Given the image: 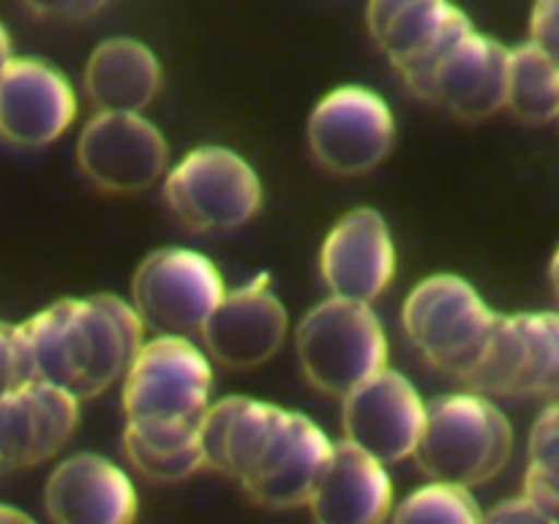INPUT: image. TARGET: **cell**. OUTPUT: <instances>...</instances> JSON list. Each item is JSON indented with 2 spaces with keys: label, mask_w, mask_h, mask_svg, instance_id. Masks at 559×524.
Wrapping results in <instances>:
<instances>
[{
  "label": "cell",
  "mask_w": 559,
  "mask_h": 524,
  "mask_svg": "<svg viewBox=\"0 0 559 524\" xmlns=\"http://www.w3.org/2000/svg\"><path fill=\"white\" fill-rule=\"evenodd\" d=\"M31 382L93 398L123 380L142 349L140 320L115 295L63 298L16 325Z\"/></svg>",
  "instance_id": "cell-1"
},
{
  "label": "cell",
  "mask_w": 559,
  "mask_h": 524,
  "mask_svg": "<svg viewBox=\"0 0 559 524\" xmlns=\"http://www.w3.org/2000/svg\"><path fill=\"white\" fill-rule=\"evenodd\" d=\"M513 451V429L495 402L475 393L442 396L426 407L413 456L435 484L475 489L502 473Z\"/></svg>",
  "instance_id": "cell-2"
},
{
  "label": "cell",
  "mask_w": 559,
  "mask_h": 524,
  "mask_svg": "<svg viewBox=\"0 0 559 524\" xmlns=\"http://www.w3.org/2000/svg\"><path fill=\"white\" fill-rule=\"evenodd\" d=\"M295 349L311 385L347 396L385 369L388 336L371 306L328 298L300 320Z\"/></svg>",
  "instance_id": "cell-3"
},
{
  "label": "cell",
  "mask_w": 559,
  "mask_h": 524,
  "mask_svg": "<svg viewBox=\"0 0 559 524\" xmlns=\"http://www.w3.org/2000/svg\"><path fill=\"white\" fill-rule=\"evenodd\" d=\"M497 314L462 276L437 273L415 284L404 300L407 338L435 369L464 377L473 371Z\"/></svg>",
  "instance_id": "cell-4"
},
{
  "label": "cell",
  "mask_w": 559,
  "mask_h": 524,
  "mask_svg": "<svg viewBox=\"0 0 559 524\" xmlns=\"http://www.w3.org/2000/svg\"><path fill=\"white\" fill-rule=\"evenodd\" d=\"M211 391L213 371L202 349L186 338H153L123 377L126 424L200 426Z\"/></svg>",
  "instance_id": "cell-5"
},
{
  "label": "cell",
  "mask_w": 559,
  "mask_h": 524,
  "mask_svg": "<svg viewBox=\"0 0 559 524\" xmlns=\"http://www.w3.org/2000/svg\"><path fill=\"white\" fill-rule=\"evenodd\" d=\"M224 293L216 265L200 251L158 249L136 267L129 306L142 331L189 342L222 303Z\"/></svg>",
  "instance_id": "cell-6"
},
{
  "label": "cell",
  "mask_w": 559,
  "mask_h": 524,
  "mask_svg": "<svg viewBox=\"0 0 559 524\" xmlns=\"http://www.w3.org/2000/svg\"><path fill=\"white\" fill-rule=\"evenodd\" d=\"M475 396H555L559 388V317L555 311L497 317L473 371Z\"/></svg>",
  "instance_id": "cell-7"
},
{
  "label": "cell",
  "mask_w": 559,
  "mask_h": 524,
  "mask_svg": "<svg viewBox=\"0 0 559 524\" xmlns=\"http://www.w3.org/2000/svg\"><path fill=\"white\" fill-rule=\"evenodd\" d=\"M169 211L197 233L243 227L262 205V183L254 167L229 147L191 151L164 183Z\"/></svg>",
  "instance_id": "cell-8"
},
{
  "label": "cell",
  "mask_w": 559,
  "mask_h": 524,
  "mask_svg": "<svg viewBox=\"0 0 559 524\" xmlns=\"http://www.w3.org/2000/svg\"><path fill=\"white\" fill-rule=\"evenodd\" d=\"M366 20L374 41L418 96L453 47L475 33L469 16L442 0H377L366 9Z\"/></svg>",
  "instance_id": "cell-9"
},
{
  "label": "cell",
  "mask_w": 559,
  "mask_h": 524,
  "mask_svg": "<svg viewBox=\"0 0 559 524\" xmlns=\"http://www.w3.org/2000/svg\"><path fill=\"white\" fill-rule=\"evenodd\" d=\"M396 140L391 107L369 87L344 85L328 93L309 118L317 162L336 175H360L385 162Z\"/></svg>",
  "instance_id": "cell-10"
},
{
  "label": "cell",
  "mask_w": 559,
  "mask_h": 524,
  "mask_svg": "<svg viewBox=\"0 0 559 524\" xmlns=\"http://www.w3.org/2000/svg\"><path fill=\"white\" fill-rule=\"evenodd\" d=\"M169 145L145 115L98 112L76 142V162L87 180L112 194H136L167 169Z\"/></svg>",
  "instance_id": "cell-11"
},
{
  "label": "cell",
  "mask_w": 559,
  "mask_h": 524,
  "mask_svg": "<svg viewBox=\"0 0 559 524\" xmlns=\"http://www.w3.org/2000/svg\"><path fill=\"white\" fill-rule=\"evenodd\" d=\"M424 418L426 404L418 388L402 371L382 369L344 396V442L382 467L396 464L415 453Z\"/></svg>",
  "instance_id": "cell-12"
},
{
  "label": "cell",
  "mask_w": 559,
  "mask_h": 524,
  "mask_svg": "<svg viewBox=\"0 0 559 524\" xmlns=\"http://www.w3.org/2000/svg\"><path fill=\"white\" fill-rule=\"evenodd\" d=\"M205 349L227 369H254L278 353L287 333V309L273 293L271 278L257 276L243 287L224 293L202 325Z\"/></svg>",
  "instance_id": "cell-13"
},
{
  "label": "cell",
  "mask_w": 559,
  "mask_h": 524,
  "mask_svg": "<svg viewBox=\"0 0 559 524\" xmlns=\"http://www.w3.org/2000/svg\"><path fill=\"white\" fill-rule=\"evenodd\" d=\"M320 271L331 298L366 306L380 298L396 273V249L382 213L349 211L322 243Z\"/></svg>",
  "instance_id": "cell-14"
},
{
  "label": "cell",
  "mask_w": 559,
  "mask_h": 524,
  "mask_svg": "<svg viewBox=\"0 0 559 524\" xmlns=\"http://www.w3.org/2000/svg\"><path fill=\"white\" fill-rule=\"evenodd\" d=\"M76 98L55 66L14 58L0 74V136L22 147L49 145L71 126Z\"/></svg>",
  "instance_id": "cell-15"
},
{
  "label": "cell",
  "mask_w": 559,
  "mask_h": 524,
  "mask_svg": "<svg viewBox=\"0 0 559 524\" xmlns=\"http://www.w3.org/2000/svg\"><path fill=\"white\" fill-rule=\"evenodd\" d=\"M333 442L311 418L284 413L282 429L273 437L265 458L243 480V489L265 508L309 505L331 462Z\"/></svg>",
  "instance_id": "cell-16"
},
{
  "label": "cell",
  "mask_w": 559,
  "mask_h": 524,
  "mask_svg": "<svg viewBox=\"0 0 559 524\" xmlns=\"http://www.w3.org/2000/svg\"><path fill=\"white\" fill-rule=\"evenodd\" d=\"M80 402L44 382H25L0 398V473L52 458L74 434Z\"/></svg>",
  "instance_id": "cell-17"
},
{
  "label": "cell",
  "mask_w": 559,
  "mask_h": 524,
  "mask_svg": "<svg viewBox=\"0 0 559 524\" xmlns=\"http://www.w3.org/2000/svg\"><path fill=\"white\" fill-rule=\"evenodd\" d=\"M55 524H131L136 491L129 475L96 453H76L52 469L44 489Z\"/></svg>",
  "instance_id": "cell-18"
},
{
  "label": "cell",
  "mask_w": 559,
  "mask_h": 524,
  "mask_svg": "<svg viewBox=\"0 0 559 524\" xmlns=\"http://www.w3.org/2000/svg\"><path fill=\"white\" fill-rule=\"evenodd\" d=\"M508 47L469 33L429 76L420 96L456 118L480 120L506 107Z\"/></svg>",
  "instance_id": "cell-19"
},
{
  "label": "cell",
  "mask_w": 559,
  "mask_h": 524,
  "mask_svg": "<svg viewBox=\"0 0 559 524\" xmlns=\"http://www.w3.org/2000/svg\"><path fill=\"white\" fill-rule=\"evenodd\" d=\"M284 413L287 409L246 396L222 398L207 407L197 429L202 467L243 484L265 458L273 437L282 429Z\"/></svg>",
  "instance_id": "cell-20"
},
{
  "label": "cell",
  "mask_w": 559,
  "mask_h": 524,
  "mask_svg": "<svg viewBox=\"0 0 559 524\" xmlns=\"http://www.w3.org/2000/svg\"><path fill=\"white\" fill-rule=\"evenodd\" d=\"M391 502L388 469L349 442H338L309 508L317 524H382Z\"/></svg>",
  "instance_id": "cell-21"
},
{
  "label": "cell",
  "mask_w": 559,
  "mask_h": 524,
  "mask_svg": "<svg viewBox=\"0 0 559 524\" xmlns=\"http://www.w3.org/2000/svg\"><path fill=\"white\" fill-rule=\"evenodd\" d=\"M162 87V66L136 38L115 36L93 49L85 66V91L98 112L142 115Z\"/></svg>",
  "instance_id": "cell-22"
},
{
  "label": "cell",
  "mask_w": 559,
  "mask_h": 524,
  "mask_svg": "<svg viewBox=\"0 0 559 524\" xmlns=\"http://www.w3.org/2000/svg\"><path fill=\"white\" fill-rule=\"evenodd\" d=\"M200 426H136L126 424L123 448L129 462L145 478L173 484L202 467Z\"/></svg>",
  "instance_id": "cell-23"
},
{
  "label": "cell",
  "mask_w": 559,
  "mask_h": 524,
  "mask_svg": "<svg viewBox=\"0 0 559 524\" xmlns=\"http://www.w3.org/2000/svg\"><path fill=\"white\" fill-rule=\"evenodd\" d=\"M506 107L524 123H551L559 112L557 58L540 52L533 44L508 49Z\"/></svg>",
  "instance_id": "cell-24"
},
{
  "label": "cell",
  "mask_w": 559,
  "mask_h": 524,
  "mask_svg": "<svg viewBox=\"0 0 559 524\" xmlns=\"http://www.w3.org/2000/svg\"><path fill=\"white\" fill-rule=\"evenodd\" d=\"M393 524H480V511L469 491L429 484L396 508Z\"/></svg>",
  "instance_id": "cell-25"
},
{
  "label": "cell",
  "mask_w": 559,
  "mask_h": 524,
  "mask_svg": "<svg viewBox=\"0 0 559 524\" xmlns=\"http://www.w3.org/2000/svg\"><path fill=\"white\" fill-rule=\"evenodd\" d=\"M25 382H31V377H27L20 333H16V325L0 322V398L22 388Z\"/></svg>",
  "instance_id": "cell-26"
},
{
  "label": "cell",
  "mask_w": 559,
  "mask_h": 524,
  "mask_svg": "<svg viewBox=\"0 0 559 524\" xmlns=\"http://www.w3.org/2000/svg\"><path fill=\"white\" fill-rule=\"evenodd\" d=\"M557 434H559V409L557 404L544 409L530 431V467L557 469Z\"/></svg>",
  "instance_id": "cell-27"
},
{
  "label": "cell",
  "mask_w": 559,
  "mask_h": 524,
  "mask_svg": "<svg viewBox=\"0 0 559 524\" xmlns=\"http://www.w3.org/2000/svg\"><path fill=\"white\" fill-rule=\"evenodd\" d=\"M530 44L557 58L559 52V5L557 0H540L530 16Z\"/></svg>",
  "instance_id": "cell-28"
},
{
  "label": "cell",
  "mask_w": 559,
  "mask_h": 524,
  "mask_svg": "<svg viewBox=\"0 0 559 524\" xmlns=\"http://www.w3.org/2000/svg\"><path fill=\"white\" fill-rule=\"evenodd\" d=\"M524 500L535 505L538 511L549 513L557 519L559 511V489H557V469L546 467H527L524 478Z\"/></svg>",
  "instance_id": "cell-29"
},
{
  "label": "cell",
  "mask_w": 559,
  "mask_h": 524,
  "mask_svg": "<svg viewBox=\"0 0 559 524\" xmlns=\"http://www.w3.org/2000/svg\"><path fill=\"white\" fill-rule=\"evenodd\" d=\"M480 524H557V519L519 497V500H506L491 508L480 516Z\"/></svg>",
  "instance_id": "cell-30"
},
{
  "label": "cell",
  "mask_w": 559,
  "mask_h": 524,
  "mask_svg": "<svg viewBox=\"0 0 559 524\" xmlns=\"http://www.w3.org/2000/svg\"><path fill=\"white\" fill-rule=\"evenodd\" d=\"M11 60H14V49H11L9 31H5L3 22H0V74H3V71L9 69Z\"/></svg>",
  "instance_id": "cell-31"
},
{
  "label": "cell",
  "mask_w": 559,
  "mask_h": 524,
  "mask_svg": "<svg viewBox=\"0 0 559 524\" xmlns=\"http://www.w3.org/2000/svg\"><path fill=\"white\" fill-rule=\"evenodd\" d=\"M0 524H36L31 516L9 505H0Z\"/></svg>",
  "instance_id": "cell-32"
}]
</instances>
